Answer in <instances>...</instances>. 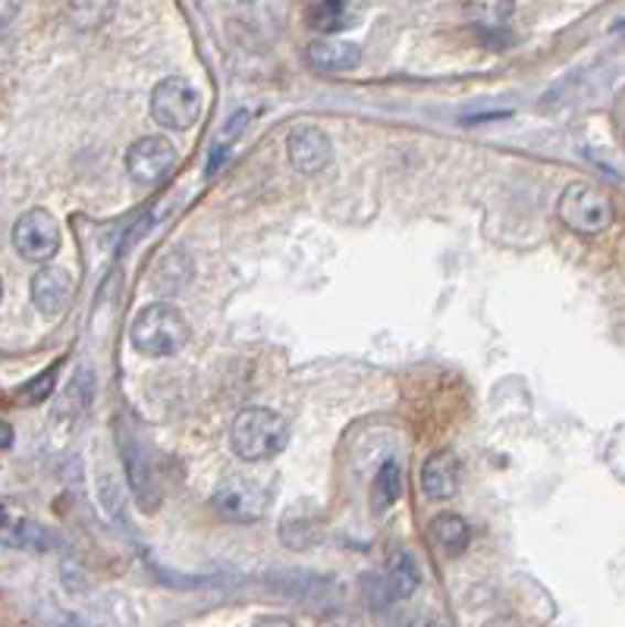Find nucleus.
<instances>
[{"mask_svg": "<svg viewBox=\"0 0 625 627\" xmlns=\"http://www.w3.org/2000/svg\"><path fill=\"white\" fill-rule=\"evenodd\" d=\"M418 584H421V571H418L416 555L406 552V549L394 552L390 567H387V590H390V596L394 599H409L418 590Z\"/></svg>", "mask_w": 625, "mask_h": 627, "instance_id": "dca6fc26", "label": "nucleus"}, {"mask_svg": "<svg viewBox=\"0 0 625 627\" xmlns=\"http://www.w3.org/2000/svg\"><path fill=\"white\" fill-rule=\"evenodd\" d=\"M20 7H22V0H0V29L17 20Z\"/></svg>", "mask_w": 625, "mask_h": 627, "instance_id": "5701e85b", "label": "nucleus"}, {"mask_svg": "<svg viewBox=\"0 0 625 627\" xmlns=\"http://www.w3.org/2000/svg\"><path fill=\"white\" fill-rule=\"evenodd\" d=\"M151 117L164 129H192L202 117V95L192 82L170 76L161 79L151 91Z\"/></svg>", "mask_w": 625, "mask_h": 627, "instance_id": "20e7f679", "label": "nucleus"}, {"mask_svg": "<svg viewBox=\"0 0 625 627\" xmlns=\"http://www.w3.org/2000/svg\"><path fill=\"white\" fill-rule=\"evenodd\" d=\"M0 295H3V283H0Z\"/></svg>", "mask_w": 625, "mask_h": 627, "instance_id": "cd10ccee", "label": "nucleus"}, {"mask_svg": "<svg viewBox=\"0 0 625 627\" xmlns=\"http://www.w3.org/2000/svg\"><path fill=\"white\" fill-rule=\"evenodd\" d=\"M358 63H362V51L353 41L321 39L309 44V66L314 73L340 76V73H353Z\"/></svg>", "mask_w": 625, "mask_h": 627, "instance_id": "f8f14e48", "label": "nucleus"}, {"mask_svg": "<svg viewBox=\"0 0 625 627\" xmlns=\"http://www.w3.org/2000/svg\"><path fill=\"white\" fill-rule=\"evenodd\" d=\"M85 386H91V374H88V370H79V374L73 377V383L66 386L61 406H57V414H61V418H73V414H79V411L88 406L91 392H83V396H79V389H85Z\"/></svg>", "mask_w": 625, "mask_h": 627, "instance_id": "412c9836", "label": "nucleus"}, {"mask_svg": "<svg viewBox=\"0 0 625 627\" xmlns=\"http://www.w3.org/2000/svg\"><path fill=\"white\" fill-rule=\"evenodd\" d=\"M399 493H402V471H399L397 462L380 465L375 484H371V511L375 515L390 511V508L397 506Z\"/></svg>", "mask_w": 625, "mask_h": 627, "instance_id": "a211bd4d", "label": "nucleus"}, {"mask_svg": "<svg viewBox=\"0 0 625 627\" xmlns=\"http://www.w3.org/2000/svg\"><path fill=\"white\" fill-rule=\"evenodd\" d=\"M54 383H57V365L44 367L32 383L22 386V406H39L44 399H51L54 396Z\"/></svg>", "mask_w": 625, "mask_h": 627, "instance_id": "4be33fe9", "label": "nucleus"}, {"mask_svg": "<svg viewBox=\"0 0 625 627\" xmlns=\"http://www.w3.org/2000/svg\"><path fill=\"white\" fill-rule=\"evenodd\" d=\"M459 480H462V467L453 452L440 448L434 455L424 458L421 465V489L431 499H453L459 493Z\"/></svg>", "mask_w": 625, "mask_h": 627, "instance_id": "9b49d317", "label": "nucleus"}, {"mask_svg": "<svg viewBox=\"0 0 625 627\" xmlns=\"http://www.w3.org/2000/svg\"><path fill=\"white\" fill-rule=\"evenodd\" d=\"M255 627H295V625H292L290 618H273V615H268V618H258Z\"/></svg>", "mask_w": 625, "mask_h": 627, "instance_id": "b1692460", "label": "nucleus"}, {"mask_svg": "<svg viewBox=\"0 0 625 627\" xmlns=\"http://www.w3.org/2000/svg\"><path fill=\"white\" fill-rule=\"evenodd\" d=\"M353 20L349 0H312L309 3V25L321 35H336L346 25H353Z\"/></svg>", "mask_w": 625, "mask_h": 627, "instance_id": "2eb2a0df", "label": "nucleus"}, {"mask_svg": "<svg viewBox=\"0 0 625 627\" xmlns=\"http://www.w3.org/2000/svg\"><path fill=\"white\" fill-rule=\"evenodd\" d=\"M0 540L17 549H39V552L57 547V540H54L39 521H29V518L0 527Z\"/></svg>", "mask_w": 625, "mask_h": 627, "instance_id": "f3484780", "label": "nucleus"}, {"mask_svg": "<svg viewBox=\"0 0 625 627\" xmlns=\"http://www.w3.org/2000/svg\"><path fill=\"white\" fill-rule=\"evenodd\" d=\"M114 433H117L120 458H123L129 489H132L136 502L142 506V511H154L158 502H161V484H158V474H154V467H151V458H148L142 443L136 440V433H132L123 421H117Z\"/></svg>", "mask_w": 625, "mask_h": 627, "instance_id": "39448f33", "label": "nucleus"}, {"mask_svg": "<svg viewBox=\"0 0 625 627\" xmlns=\"http://www.w3.org/2000/svg\"><path fill=\"white\" fill-rule=\"evenodd\" d=\"M192 280V258L186 251H170L164 261L158 263V273H154V285L161 292H180L183 285Z\"/></svg>", "mask_w": 625, "mask_h": 627, "instance_id": "6ab92c4d", "label": "nucleus"}, {"mask_svg": "<svg viewBox=\"0 0 625 627\" xmlns=\"http://www.w3.org/2000/svg\"><path fill=\"white\" fill-rule=\"evenodd\" d=\"M214 506L229 521L251 525L268 511V493H265V486L251 484V480H227L217 486Z\"/></svg>", "mask_w": 625, "mask_h": 627, "instance_id": "1a4fd4ad", "label": "nucleus"}, {"mask_svg": "<svg viewBox=\"0 0 625 627\" xmlns=\"http://www.w3.org/2000/svg\"><path fill=\"white\" fill-rule=\"evenodd\" d=\"M10 445H13V426L0 421V448H10Z\"/></svg>", "mask_w": 625, "mask_h": 627, "instance_id": "393cba45", "label": "nucleus"}, {"mask_svg": "<svg viewBox=\"0 0 625 627\" xmlns=\"http://www.w3.org/2000/svg\"><path fill=\"white\" fill-rule=\"evenodd\" d=\"M13 248L17 255L32 263H47L61 251V226L51 210L32 207L13 223Z\"/></svg>", "mask_w": 625, "mask_h": 627, "instance_id": "423d86ee", "label": "nucleus"}, {"mask_svg": "<svg viewBox=\"0 0 625 627\" xmlns=\"http://www.w3.org/2000/svg\"><path fill=\"white\" fill-rule=\"evenodd\" d=\"M462 10H465V20L472 22L478 32L491 35V32L506 29V22L513 20L516 0H465Z\"/></svg>", "mask_w": 625, "mask_h": 627, "instance_id": "ddd939ff", "label": "nucleus"}, {"mask_svg": "<svg viewBox=\"0 0 625 627\" xmlns=\"http://www.w3.org/2000/svg\"><path fill=\"white\" fill-rule=\"evenodd\" d=\"M431 540H434V547H438L440 552L459 555V552H465L468 543H472V527H468V521H465L462 515L443 511V515H438V518L431 521Z\"/></svg>", "mask_w": 625, "mask_h": 627, "instance_id": "4468645a", "label": "nucleus"}, {"mask_svg": "<svg viewBox=\"0 0 625 627\" xmlns=\"http://www.w3.org/2000/svg\"><path fill=\"white\" fill-rule=\"evenodd\" d=\"M129 343L148 358H170L188 343L186 314L170 302L146 304L129 324Z\"/></svg>", "mask_w": 625, "mask_h": 627, "instance_id": "f257e3e1", "label": "nucleus"}, {"mask_svg": "<svg viewBox=\"0 0 625 627\" xmlns=\"http://www.w3.org/2000/svg\"><path fill=\"white\" fill-rule=\"evenodd\" d=\"M287 158H290L292 170H299L305 176H317L334 161V142L317 126H299L287 139Z\"/></svg>", "mask_w": 625, "mask_h": 627, "instance_id": "6e6552de", "label": "nucleus"}, {"mask_svg": "<svg viewBox=\"0 0 625 627\" xmlns=\"http://www.w3.org/2000/svg\"><path fill=\"white\" fill-rule=\"evenodd\" d=\"M249 126V110H239V113H233L227 120V126L220 129V136L214 139V151H211V161H208V173H214L220 161L227 158V151L233 148V142L243 136V129Z\"/></svg>", "mask_w": 625, "mask_h": 627, "instance_id": "aec40b11", "label": "nucleus"}, {"mask_svg": "<svg viewBox=\"0 0 625 627\" xmlns=\"http://www.w3.org/2000/svg\"><path fill=\"white\" fill-rule=\"evenodd\" d=\"M290 443V426L271 408H243L229 430V445L243 462H268Z\"/></svg>", "mask_w": 625, "mask_h": 627, "instance_id": "f03ea898", "label": "nucleus"}, {"mask_svg": "<svg viewBox=\"0 0 625 627\" xmlns=\"http://www.w3.org/2000/svg\"><path fill=\"white\" fill-rule=\"evenodd\" d=\"M416 627H443V625H440V621H431V618H428V621H418Z\"/></svg>", "mask_w": 625, "mask_h": 627, "instance_id": "a878e982", "label": "nucleus"}, {"mask_svg": "<svg viewBox=\"0 0 625 627\" xmlns=\"http://www.w3.org/2000/svg\"><path fill=\"white\" fill-rule=\"evenodd\" d=\"M73 273L63 267H42L32 277V304L39 307L42 317H61L73 302Z\"/></svg>", "mask_w": 625, "mask_h": 627, "instance_id": "9d476101", "label": "nucleus"}, {"mask_svg": "<svg viewBox=\"0 0 625 627\" xmlns=\"http://www.w3.org/2000/svg\"><path fill=\"white\" fill-rule=\"evenodd\" d=\"M7 525V511H3V506H0V527Z\"/></svg>", "mask_w": 625, "mask_h": 627, "instance_id": "bb28decb", "label": "nucleus"}, {"mask_svg": "<svg viewBox=\"0 0 625 627\" xmlns=\"http://www.w3.org/2000/svg\"><path fill=\"white\" fill-rule=\"evenodd\" d=\"M176 166V148L164 136H146L126 151V173L139 185H161Z\"/></svg>", "mask_w": 625, "mask_h": 627, "instance_id": "0eeeda50", "label": "nucleus"}, {"mask_svg": "<svg viewBox=\"0 0 625 627\" xmlns=\"http://www.w3.org/2000/svg\"><path fill=\"white\" fill-rule=\"evenodd\" d=\"M557 214L579 236H597L616 220V207L610 202V195L591 183L565 185L560 204H557Z\"/></svg>", "mask_w": 625, "mask_h": 627, "instance_id": "7ed1b4c3", "label": "nucleus"}]
</instances>
